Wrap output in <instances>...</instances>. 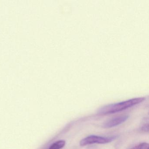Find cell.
Listing matches in <instances>:
<instances>
[{"label":"cell","mask_w":149,"mask_h":149,"mask_svg":"<svg viewBox=\"0 0 149 149\" xmlns=\"http://www.w3.org/2000/svg\"><path fill=\"white\" fill-rule=\"evenodd\" d=\"M145 99L144 97H137L117 103L109 104L100 108L98 113L100 115H104L116 113L136 105L144 101Z\"/></svg>","instance_id":"cell-1"},{"label":"cell","mask_w":149,"mask_h":149,"mask_svg":"<svg viewBox=\"0 0 149 149\" xmlns=\"http://www.w3.org/2000/svg\"><path fill=\"white\" fill-rule=\"evenodd\" d=\"M117 136H113L105 137L100 136L91 135L88 136L85 138L82 139L80 142V145L81 146H84L92 144H106L110 143L116 139Z\"/></svg>","instance_id":"cell-2"},{"label":"cell","mask_w":149,"mask_h":149,"mask_svg":"<svg viewBox=\"0 0 149 149\" xmlns=\"http://www.w3.org/2000/svg\"><path fill=\"white\" fill-rule=\"evenodd\" d=\"M129 118L128 115H123L116 117L113 118L104 123L102 127L104 128H111L116 127L123 123Z\"/></svg>","instance_id":"cell-3"},{"label":"cell","mask_w":149,"mask_h":149,"mask_svg":"<svg viewBox=\"0 0 149 149\" xmlns=\"http://www.w3.org/2000/svg\"><path fill=\"white\" fill-rule=\"evenodd\" d=\"M66 141L64 140H59L51 145L49 149H61L65 146Z\"/></svg>","instance_id":"cell-4"},{"label":"cell","mask_w":149,"mask_h":149,"mask_svg":"<svg viewBox=\"0 0 149 149\" xmlns=\"http://www.w3.org/2000/svg\"><path fill=\"white\" fill-rule=\"evenodd\" d=\"M144 120L143 122L142 123V124H141V130L142 131L144 132L149 131V118H144Z\"/></svg>","instance_id":"cell-5"},{"label":"cell","mask_w":149,"mask_h":149,"mask_svg":"<svg viewBox=\"0 0 149 149\" xmlns=\"http://www.w3.org/2000/svg\"><path fill=\"white\" fill-rule=\"evenodd\" d=\"M131 149H149V144L147 143H141Z\"/></svg>","instance_id":"cell-6"}]
</instances>
